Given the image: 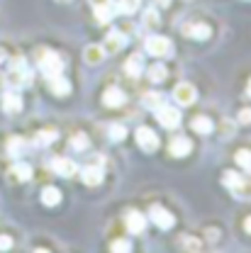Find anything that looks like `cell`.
<instances>
[{"instance_id": "cell-13", "label": "cell", "mask_w": 251, "mask_h": 253, "mask_svg": "<svg viewBox=\"0 0 251 253\" xmlns=\"http://www.w3.org/2000/svg\"><path fill=\"white\" fill-rule=\"evenodd\" d=\"M102 168L100 166H88V168H83L81 170V180L86 183V185H91V188H95V185H100L102 183Z\"/></svg>"}, {"instance_id": "cell-14", "label": "cell", "mask_w": 251, "mask_h": 253, "mask_svg": "<svg viewBox=\"0 0 251 253\" xmlns=\"http://www.w3.org/2000/svg\"><path fill=\"white\" fill-rule=\"evenodd\" d=\"M125 73L129 78H139L142 73H144V59H142V54H132L129 59L125 61Z\"/></svg>"}, {"instance_id": "cell-7", "label": "cell", "mask_w": 251, "mask_h": 253, "mask_svg": "<svg viewBox=\"0 0 251 253\" xmlns=\"http://www.w3.org/2000/svg\"><path fill=\"white\" fill-rule=\"evenodd\" d=\"M149 217H151V221L156 224L158 229H171V226L176 224L173 214H171L166 207H161V205H154V207L149 210Z\"/></svg>"}, {"instance_id": "cell-41", "label": "cell", "mask_w": 251, "mask_h": 253, "mask_svg": "<svg viewBox=\"0 0 251 253\" xmlns=\"http://www.w3.org/2000/svg\"><path fill=\"white\" fill-rule=\"evenodd\" d=\"M247 93H249V97H251V78H249V85H247Z\"/></svg>"}, {"instance_id": "cell-38", "label": "cell", "mask_w": 251, "mask_h": 253, "mask_svg": "<svg viewBox=\"0 0 251 253\" xmlns=\"http://www.w3.org/2000/svg\"><path fill=\"white\" fill-rule=\"evenodd\" d=\"M110 2H112V0H91L93 7H102V5H110Z\"/></svg>"}, {"instance_id": "cell-27", "label": "cell", "mask_w": 251, "mask_h": 253, "mask_svg": "<svg viewBox=\"0 0 251 253\" xmlns=\"http://www.w3.org/2000/svg\"><path fill=\"white\" fill-rule=\"evenodd\" d=\"M22 149H25V141H22L20 136H12V139L7 141V154H10V156H20Z\"/></svg>"}, {"instance_id": "cell-9", "label": "cell", "mask_w": 251, "mask_h": 253, "mask_svg": "<svg viewBox=\"0 0 251 253\" xmlns=\"http://www.w3.org/2000/svg\"><path fill=\"white\" fill-rule=\"evenodd\" d=\"M127 229H129V234H144V229H147V217L142 214V212H137V210H132V212H127Z\"/></svg>"}, {"instance_id": "cell-24", "label": "cell", "mask_w": 251, "mask_h": 253, "mask_svg": "<svg viewBox=\"0 0 251 253\" xmlns=\"http://www.w3.org/2000/svg\"><path fill=\"white\" fill-rule=\"evenodd\" d=\"M139 5H142V0H117V10L122 15H134L139 10Z\"/></svg>"}, {"instance_id": "cell-11", "label": "cell", "mask_w": 251, "mask_h": 253, "mask_svg": "<svg viewBox=\"0 0 251 253\" xmlns=\"http://www.w3.org/2000/svg\"><path fill=\"white\" fill-rule=\"evenodd\" d=\"M171 156H176V158H183V156H188L190 151H193V141H190L188 136H176L173 141H171Z\"/></svg>"}, {"instance_id": "cell-18", "label": "cell", "mask_w": 251, "mask_h": 253, "mask_svg": "<svg viewBox=\"0 0 251 253\" xmlns=\"http://www.w3.org/2000/svg\"><path fill=\"white\" fill-rule=\"evenodd\" d=\"M83 59H86V63H91V66H98V63H102V59H105V49L100 44H91V46H86Z\"/></svg>"}, {"instance_id": "cell-19", "label": "cell", "mask_w": 251, "mask_h": 253, "mask_svg": "<svg viewBox=\"0 0 251 253\" xmlns=\"http://www.w3.org/2000/svg\"><path fill=\"white\" fill-rule=\"evenodd\" d=\"M232 192L239 197V200H251V175H239L237 185L232 188Z\"/></svg>"}, {"instance_id": "cell-30", "label": "cell", "mask_w": 251, "mask_h": 253, "mask_svg": "<svg viewBox=\"0 0 251 253\" xmlns=\"http://www.w3.org/2000/svg\"><path fill=\"white\" fill-rule=\"evenodd\" d=\"M237 163H239V166H242V168H247V170H251V151L249 149H239V151H237Z\"/></svg>"}, {"instance_id": "cell-36", "label": "cell", "mask_w": 251, "mask_h": 253, "mask_svg": "<svg viewBox=\"0 0 251 253\" xmlns=\"http://www.w3.org/2000/svg\"><path fill=\"white\" fill-rule=\"evenodd\" d=\"M12 249V239L10 236H0V251H7Z\"/></svg>"}, {"instance_id": "cell-17", "label": "cell", "mask_w": 251, "mask_h": 253, "mask_svg": "<svg viewBox=\"0 0 251 253\" xmlns=\"http://www.w3.org/2000/svg\"><path fill=\"white\" fill-rule=\"evenodd\" d=\"M2 110H5L7 115L20 112V110H22V97L17 93H5L2 95Z\"/></svg>"}, {"instance_id": "cell-1", "label": "cell", "mask_w": 251, "mask_h": 253, "mask_svg": "<svg viewBox=\"0 0 251 253\" xmlns=\"http://www.w3.org/2000/svg\"><path fill=\"white\" fill-rule=\"evenodd\" d=\"M12 88H27L32 83V73L30 68H27V63H25V59H12L10 61V71H7V78H5Z\"/></svg>"}, {"instance_id": "cell-29", "label": "cell", "mask_w": 251, "mask_h": 253, "mask_svg": "<svg viewBox=\"0 0 251 253\" xmlns=\"http://www.w3.org/2000/svg\"><path fill=\"white\" fill-rule=\"evenodd\" d=\"M166 100H163V95L161 93H147L144 95V105L147 107H151V110H156V107H161Z\"/></svg>"}, {"instance_id": "cell-26", "label": "cell", "mask_w": 251, "mask_h": 253, "mask_svg": "<svg viewBox=\"0 0 251 253\" xmlns=\"http://www.w3.org/2000/svg\"><path fill=\"white\" fill-rule=\"evenodd\" d=\"M93 10H95V17H98V22H100V25H107V22L112 20V7H110V5L93 7Z\"/></svg>"}, {"instance_id": "cell-39", "label": "cell", "mask_w": 251, "mask_h": 253, "mask_svg": "<svg viewBox=\"0 0 251 253\" xmlns=\"http://www.w3.org/2000/svg\"><path fill=\"white\" fill-rule=\"evenodd\" d=\"M244 229H247V234H251V217L244 221Z\"/></svg>"}, {"instance_id": "cell-31", "label": "cell", "mask_w": 251, "mask_h": 253, "mask_svg": "<svg viewBox=\"0 0 251 253\" xmlns=\"http://www.w3.org/2000/svg\"><path fill=\"white\" fill-rule=\"evenodd\" d=\"M107 134H110V139H112V141H122V139L127 136V129L122 125H110Z\"/></svg>"}, {"instance_id": "cell-28", "label": "cell", "mask_w": 251, "mask_h": 253, "mask_svg": "<svg viewBox=\"0 0 251 253\" xmlns=\"http://www.w3.org/2000/svg\"><path fill=\"white\" fill-rule=\"evenodd\" d=\"M144 27H149V30H156V27H158V12H156V7H149V10L144 12Z\"/></svg>"}, {"instance_id": "cell-5", "label": "cell", "mask_w": 251, "mask_h": 253, "mask_svg": "<svg viewBox=\"0 0 251 253\" xmlns=\"http://www.w3.org/2000/svg\"><path fill=\"white\" fill-rule=\"evenodd\" d=\"M134 136H137V144H139L142 151L149 154V151H156L158 149V136H156L154 129H149V126H139Z\"/></svg>"}, {"instance_id": "cell-8", "label": "cell", "mask_w": 251, "mask_h": 253, "mask_svg": "<svg viewBox=\"0 0 251 253\" xmlns=\"http://www.w3.org/2000/svg\"><path fill=\"white\" fill-rule=\"evenodd\" d=\"M51 170L56 173V175H61V178H73L76 173H78V166H76V161H71V158H54L51 161Z\"/></svg>"}, {"instance_id": "cell-33", "label": "cell", "mask_w": 251, "mask_h": 253, "mask_svg": "<svg viewBox=\"0 0 251 253\" xmlns=\"http://www.w3.org/2000/svg\"><path fill=\"white\" fill-rule=\"evenodd\" d=\"M237 180H239V173H234V170H227V173L222 175V185H227L229 190L237 185Z\"/></svg>"}, {"instance_id": "cell-3", "label": "cell", "mask_w": 251, "mask_h": 253, "mask_svg": "<svg viewBox=\"0 0 251 253\" xmlns=\"http://www.w3.org/2000/svg\"><path fill=\"white\" fill-rule=\"evenodd\" d=\"M147 51L151 56H156V59H163V56H171L173 54V44H171V39H166L161 34H154V37L147 39Z\"/></svg>"}, {"instance_id": "cell-20", "label": "cell", "mask_w": 251, "mask_h": 253, "mask_svg": "<svg viewBox=\"0 0 251 253\" xmlns=\"http://www.w3.org/2000/svg\"><path fill=\"white\" fill-rule=\"evenodd\" d=\"M10 178H12V180H17V183L30 180L32 178V166L30 163H15V166L10 168Z\"/></svg>"}, {"instance_id": "cell-34", "label": "cell", "mask_w": 251, "mask_h": 253, "mask_svg": "<svg viewBox=\"0 0 251 253\" xmlns=\"http://www.w3.org/2000/svg\"><path fill=\"white\" fill-rule=\"evenodd\" d=\"M115 253H127L132 251V244L129 241H125V239H117V241H112V246H110Z\"/></svg>"}, {"instance_id": "cell-22", "label": "cell", "mask_w": 251, "mask_h": 253, "mask_svg": "<svg viewBox=\"0 0 251 253\" xmlns=\"http://www.w3.org/2000/svg\"><path fill=\"white\" fill-rule=\"evenodd\" d=\"M56 136H59L56 129H42V131L34 136V144H37V146H49V144L56 141Z\"/></svg>"}, {"instance_id": "cell-6", "label": "cell", "mask_w": 251, "mask_h": 253, "mask_svg": "<svg viewBox=\"0 0 251 253\" xmlns=\"http://www.w3.org/2000/svg\"><path fill=\"white\" fill-rule=\"evenodd\" d=\"M195 97H198V90H195L193 83H178V85L173 88V100H176L178 105H183V107L193 105Z\"/></svg>"}, {"instance_id": "cell-35", "label": "cell", "mask_w": 251, "mask_h": 253, "mask_svg": "<svg viewBox=\"0 0 251 253\" xmlns=\"http://www.w3.org/2000/svg\"><path fill=\"white\" fill-rule=\"evenodd\" d=\"M181 244H183L186 249H193V251H198V249H200V241H195V239H183Z\"/></svg>"}, {"instance_id": "cell-43", "label": "cell", "mask_w": 251, "mask_h": 253, "mask_svg": "<svg viewBox=\"0 0 251 253\" xmlns=\"http://www.w3.org/2000/svg\"><path fill=\"white\" fill-rule=\"evenodd\" d=\"M59 2H71V0H59Z\"/></svg>"}, {"instance_id": "cell-15", "label": "cell", "mask_w": 251, "mask_h": 253, "mask_svg": "<svg viewBox=\"0 0 251 253\" xmlns=\"http://www.w3.org/2000/svg\"><path fill=\"white\" fill-rule=\"evenodd\" d=\"M183 34H188L190 39H207L212 30H210V25H205V22H193V25H186L183 27Z\"/></svg>"}, {"instance_id": "cell-21", "label": "cell", "mask_w": 251, "mask_h": 253, "mask_svg": "<svg viewBox=\"0 0 251 253\" xmlns=\"http://www.w3.org/2000/svg\"><path fill=\"white\" fill-rule=\"evenodd\" d=\"M193 131H198V134H210L212 131V120L210 117H205V115H198V117H193Z\"/></svg>"}, {"instance_id": "cell-16", "label": "cell", "mask_w": 251, "mask_h": 253, "mask_svg": "<svg viewBox=\"0 0 251 253\" xmlns=\"http://www.w3.org/2000/svg\"><path fill=\"white\" fill-rule=\"evenodd\" d=\"M49 90L54 95H59V97H63V95L71 93V83H68V78H63L61 73L59 76H51L49 78Z\"/></svg>"}, {"instance_id": "cell-2", "label": "cell", "mask_w": 251, "mask_h": 253, "mask_svg": "<svg viewBox=\"0 0 251 253\" xmlns=\"http://www.w3.org/2000/svg\"><path fill=\"white\" fill-rule=\"evenodd\" d=\"M39 71H42L47 78L59 76L63 71V59L56 51H42V54H39Z\"/></svg>"}, {"instance_id": "cell-23", "label": "cell", "mask_w": 251, "mask_h": 253, "mask_svg": "<svg viewBox=\"0 0 251 253\" xmlns=\"http://www.w3.org/2000/svg\"><path fill=\"white\" fill-rule=\"evenodd\" d=\"M42 202H44L47 207H56V205L61 202V192L56 188H44L42 190Z\"/></svg>"}, {"instance_id": "cell-37", "label": "cell", "mask_w": 251, "mask_h": 253, "mask_svg": "<svg viewBox=\"0 0 251 253\" xmlns=\"http://www.w3.org/2000/svg\"><path fill=\"white\" fill-rule=\"evenodd\" d=\"M239 122L242 125H251V110H242L239 112Z\"/></svg>"}, {"instance_id": "cell-40", "label": "cell", "mask_w": 251, "mask_h": 253, "mask_svg": "<svg viewBox=\"0 0 251 253\" xmlns=\"http://www.w3.org/2000/svg\"><path fill=\"white\" fill-rule=\"evenodd\" d=\"M5 61V51H2V49H0V63Z\"/></svg>"}, {"instance_id": "cell-10", "label": "cell", "mask_w": 251, "mask_h": 253, "mask_svg": "<svg viewBox=\"0 0 251 253\" xmlns=\"http://www.w3.org/2000/svg\"><path fill=\"white\" fill-rule=\"evenodd\" d=\"M125 44H127V39H125V34L122 32H110L107 37H105V54L110 51V54H117V51H122L125 49Z\"/></svg>"}, {"instance_id": "cell-32", "label": "cell", "mask_w": 251, "mask_h": 253, "mask_svg": "<svg viewBox=\"0 0 251 253\" xmlns=\"http://www.w3.org/2000/svg\"><path fill=\"white\" fill-rule=\"evenodd\" d=\"M71 146H73V149H78V151H81V149H86V146H88V136L78 131L76 136H71Z\"/></svg>"}, {"instance_id": "cell-25", "label": "cell", "mask_w": 251, "mask_h": 253, "mask_svg": "<svg viewBox=\"0 0 251 253\" xmlns=\"http://www.w3.org/2000/svg\"><path fill=\"white\" fill-rule=\"evenodd\" d=\"M166 76H168V71H166V66H163V63H154V66H149V78H151L154 83L166 81Z\"/></svg>"}, {"instance_id": "cell-42", "label": "cell", "mask_w": 251, "mask_h": 253, "mask_svg": "<svg viewBox=\"0 0 251 253\" xmlns=\"http://www.w3.org/2000/svg\"><path fill=\"white\" fill-rule=\"evenodd\" d=\"M168 2H171V0H158V5H168Z\"/></svg>"}, {"instance_id": "cell-4", "label": "cell", "mask_w": 251, "mask_h": 253, "mask_svg": "<svg viewBox=\"0 0 251 253\" xmlns=\"http://www.w3.org/2000/svg\"><path fill=\"white\" fill-rule=\"evenodd\" d=\"M156 120L161 126H166V129H176V126L181 125V112L176 110V107H171V105H161L156 107Z\"/></svg>"}, {"instance_id": "cell-12", "label": "cell", "mask_w": 251, "mask_h": 253, "mask_svg": "<svg viewBox=\"0 0 251 253\" xmlns=\"http://www.w3.org/2000/svg\"><path fill=\"white\" fill-rule=\"evenodd\" d=\"M102 105L105 107H122L125 105V90L122 88H107L102 93Z\"/></svg>"}]
</instances>
